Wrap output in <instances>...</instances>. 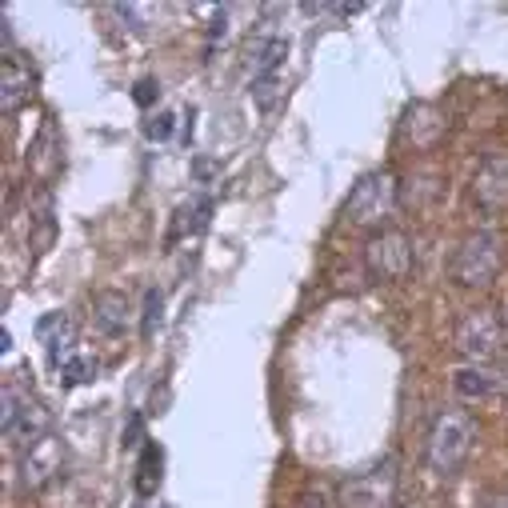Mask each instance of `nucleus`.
<instances>
[{"mask_svg": "<svg viewBox=\"0 0 508 508\" xmlns=\"http://www.w3.org/2000/svg\"><path fill=\"white\" fill-rule=\"evenodd\" d=\"M0 432L16 452L33 449L36 441L53 432V412L25 377H8L0 389Z\"/></svg>", "mask_w": 508, "mask_h": 508, "instance_id": "obj_1", "label": "nucleus"}, {"mask_svg": "<svg viewBox=\"0 0 508 508\" xmlns=\"http://www.w3.org/2000/svg\"><path fill=\"white\" fill-rule=\"evenodd\" d=\"M476 444V421L464 409H441L429 424V436H424V464H429L432 476L449 481L464 469Z\"/></svg>", "mask_w": 508, "mask_h": 508, "instance_id": "obj_2", "label": "nucleus"}, {"mask_svg": "<svg viewBox=\"0 0 508 508\" xmlns=\"http://www.w3.org/2000/svg\"><path fill=\"white\" fill-rule=\"evenodd\" d=\"M504 264V240L501 232L493 229H476L456 245L452 264H449V277L461 284V289H489L496 280Z\"/></svg>", "mask_w": 508, "mask_h": 508, "instance_id": "obj_3", "label": "nucleus"}, {"mask_svg": "<svg viewBox=\"0 0 508 508\" xmlns=\"http://www.w3.org/2000/svg\"><path fill=\"white\" fill-rule=\"evenodd\" d=\"M340 508H396L401 496V464L396 456H381L369 469H357L340 484Z\"/></svg>", "mask_w": 508, "mask_h": 508, "instance_id": "obj_4", "label": "nucleus"}, {"mask_svg": "<svg viewBox=\"0 0 508 508\" xmlns=\"http://www.w3.org/2000/svg\"><path fill=\"white\" fill-rule=\"evenodd\" d=\"M396 212V177L389 168H372L352 185L344 200V220L357 229H381Z\"/></svg>", "mask_w": 508, "mask_h": 508, "instance_id": "obj_5", "label": "nucleus"}, {"mask_svg": "<svg viewBox=\"0 0 508 508\" xmlns=\"http://www.w3.org/2000/svg\"><path fill=\"white\" fill-rule=\"evenodd\" d=\"M501 340H504V324L493 309H469L461 312L452 329V344L469 364H484L501 352Z\"/></svg>", "mask_w": 508, "mask_h": 508, "instance_id": "obj_6", "label": "nucleus"}, {"mask_svg": "<svg viewBox=\"0 0 508 508\" xmlns=\"http://www.w3.org/2000/svg\"><path fill=\"white\" fill-rule=\"evenodd\" d=\"M364 269L372 280H401L412 272V240L401 229H381L364 245Z\"/></svg>", "mask_w": 508, "mask_h": 508, "instance_id": "obj_7", "label": "nucleus"}, {"mask_svg": "<svg viewBox=\"0 0 508 508\" xmlns=\"http://www.w3.org/2000/svg\"><path fill=\"white\" fill-rule=\"evenodd\" d=\"M65 461H68L65 441H60L56 432H48L45 441H36L33 449L20 452V464H16L20 489H25V493H40V489H48V484H56L60 476H65Z\"/></svg>", "mask_w": 508, "mask_h": 508, "instance_id": "obj_8", "label": "nucleus"}, {"mask_svg": "<svg viewBox=\"0 0 508 508\" xmlns=\"http://www.w3.org/2000/svg\"><path fill=\"white\" fill-rule=\"evenodd\" d=\"M472 200L481 212H504L508 208V148H489L476 165L472 177Z\"/></svg>", "mask_w": 508, "mask_h": 508, "instance_id": "obj_9", "label": "nucleus"}, {"mask_svg": "<svg viewBox=\"0 0 508 508\" xmlns=\"http://www.w3.org/2000/svg\"><path fill=\"white\" fill-rule=\"evenodd\" d=\"M284 56H289V40L280 33H252L245 45L249 85H272V80H280Z\"/></svg>", "mask_w": 508, "mask_h": 508, "instance_id": "obj_10", "label": "nucleus"}, {"mask_svg": "<svg viewBox=\"0 0 508 508\" xmlns=\"http://www.w3.org/2000/svg\"><path fill=\"white\" fill-rule=\"evenodd\" d=\"M132 324V300L128 292H117V289H105L93 297V329L100 332L105 340H125Z\"/></svg>", "mask_w": 508, "mask_h": 508, "instance_id": "obj_11", "label": "nucleus"}, {"mask_svg": "<svg viewBox=\"0 0 508 508\" xmlns=\"http://www.w3.org/2000/svg\"><path fill=\"white\" fill-rule=\"evenodd\" d=\"M33 93H36L33 68H28L25 60H16L13 53H8L5 60H0V113L13 117L16 108H25L28 100H33Z\"/></svg>", "mask_w": 508, "mask_h": 508, "instance_id": "obj_12", "label": "nucleus"}, {"mask_svg": "<svg viewBox=\"0 0 508 508\" xmlns=\"http://www.w3.org/2000/svg\"><path fill=\"white\" fill-rule=\"evenodd\" d=\"M36 337L40 344H45V352H48V364L60 372V364H65L68 357H76V332H73V320L65 317V312H48L45 320L36 324Z\"/></svg>", "mask_w": 508, "mask_h": 508, "instance_id": "obj_13", "label": "nucleus"}, {"mask_svg": "<svg viewBox=\"0 0 508 508\" xmlns=\"http://www.w3.org/2000/svg\"><path fill=\"white\" fill-rule=\"evenodd\" d=\"M452 392L461 396V401H469V404L489 401V396L496 392V377L484 369V364H464V369L452 372Z\"/></svg>", "mask_w": 508, "mask_h": 508, "instance_id": "obj_14", "label": "nucleus"}, {"mask_svg": "<svg viewBox=\"0 0 508 508\" xmlns=\"http://www.w3.org/2000/svg\"><path fill=\"white\" fill-rule=\"evenodd\" d=\"M208 212H212V200H208V197H192V200H185V205L172 212L168 245H177V240H185V237H197V232L208 225Z\"/></svg>", "mask_w": 508, "mask_h": 508, "instance_id": "obj_15", "label": "nucleus"}, {"mask_svg": "<svg viewBox=\"0 0 508 508\" xmlns=\"http://www.w3.org/2000/svg\"><path fill=\"white\" fill-rule=\"evenodd\" d=\"M28 225L36 229V252H48L53 245V232H56V220H53V192H36V205L28 208Z\"/></svg>", "mask_w": 508, "mask_h": 508, "instance_id": "obj_16", "label": "nucleus"}, {"mask_svg": "<svg viewBox=\"0 0 508 508\" xmlns=\"http://www.w3.org/2000/svg\"><path fill=\"white\" fill-rule=\"evenodd\" d=\"M160 464H165L160 449H157V444H145V449H140V464H137V481H132L140 496H157V489H160Z\"/></svg>", "mask_w": 508, "mask_h": 508, "instance_id": "obj_17", "label": "nucleus"}, {"mask_svg": "<svg viewBox=\"0 0 508 508\" xmlns=\"http://www.w3.org/2000/svg\"><path fill=\"white\" fill-rule=\"evenodd\" d=\"M60 377H65V384H88L97 377V361L85 357V352H76V357H68L60 364Z\"/></svg>", "mask_w": 508, "mask_h": 508, "instance_id": "obj_18", "label": "nucleus"}, {"mask_svg": "<svg viewBox=\"0 0 508 508\" xmlns=\"http://www.w3.org/2000/svg\"><path fill=\"white\" fill-rule=\"evenodd\" d=\"M300 508H340V493H332L324 481H317V484H309V489H304Z\"/></svg>", "mask_w": 508, "mask_h": 508, "instance_id": "obj_19", "label": "nucleus"}, {"mask_svg": "<svg viewBox=\"0 0 508 508\" xmlns=\"http://www.w3.org/2000/svg\"><path fill=\"white\" fill-rule=\"evenodd\" d=\"M160 309H165V297H160L157 289H148V292H145V324H140V332H145V337H152V332H157Z\"/></svg>", "mask_w": 508, "mask_h": 508, "instance_id": "obj_20", "label": "nucleus"}, {"mask_svg": "<svg viewBox=\"0 0 508 508\" xmlns=\"http://www.w3.org/2000/svg\"><path fill=\"white\" fill-rule=\"evenodd\" d=\"M145 132H148V140H168V132H172V113L152 117L148 125H145Z\"/></svg>", "mask_w": 508, "mask_h": 508, "instance_id": "obj_21", "label": "nucleus"}, {"mask_svg": "<svg viewBox=\"0 0 508 508\" xmlns=\"http://www.w3.org/2000/svg\"><path fill=\"white\" fill-rule=\"evenodd\" d=\"M152 97H157V85H152V80H140L137 85V105H152Z\"/></svg>", "mask_w": 508, "mask_h": 508, "instance_id": "obj_22", "label": "nucleus"}, {"mask_svg": "<svg viewBox=\"0 0 508 508\" xmlns=\"http://www.w3.org/2000/svg\"><path fill=\"white\" fill-rule=\"evenodd\" d=\"M484 508H508V489L493 493V496H489V504H484Z\"/></svg>", "mask_w": 508, "mask_h": 508, "instance_id": "obj_23", "label": "nucleus"}, {"mask_svg": "<svg viewBox=\"0 0 508 508\" xmlns=\"http://www.w3.org/2000/svg\"><path fill=\"white\" fill-rule=\"evenodd\" d=\"M501 324H504V332H508V292H504V300H501Z\"/></svg>", "mask_w": 508, "mask_h": 508, "instance_id": "obj_24", "label": "nucleus"}, {"mask_svg": "<svg viewBox=\"0 0 508 508\" xmlns=\"http://www.w3.org/2000/svg\"><path fill=\"white\" fill-rule=\"evenodd\" d=\"M501 389H504V396H508V372H504V377H501Z\"/></svg>", "mask_w": 508, "mask_h": 508, "instance_id": "obj_25", "label": "nucleus"}, {"mask_svg": "<svg viewBox=\"0 0 508 508\" xmlns=\"http://www.w3.org/2000/svg\"><path fill=\"white\" fill-rule=\"evenodd\" d=\"M404 508H424V504H421V501H409V504H404Z\"/></svg>", "mask_w": 508, "mask_h": 508, "instance_id": "obj_26", "label": "nucleus"}]
</instances>
